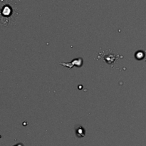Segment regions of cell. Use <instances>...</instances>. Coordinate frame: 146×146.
I'll use <instances>...</instances> for the list:
<instances>
[{
	"mask_svg": "<svg viewBox=\"0 0 146 146\" xmlns=\"http://www.w3.org/2000/svg\"><path fill=\"white\" fill-rule=\"evenodd\" d=\"M76 134L78 137H84L85 135V131L81 127H80L76 131Z\"/></svg>",
	"mask_w": 146,
	"mask_h": 146,
	"instance_id": "cell-4",
	"label": "cell"
},
{
	"mask_svg": "<svg viewBox=\"0 0 146 146\" xmlns=\"http://www.w3.org/2000/svg\"><path fill=\"white\" fill-rule=\"evenodd\" d=\"M60 64L66 67H68V68H71L74 66H81L83 64V60L82 58H77V59H74V61H71V63L69 64H66V63H60Z\"/></svg>",
	"mask_w": 146,
	"mask_h": 146,
	"instance_id": "cell-2",
	"label": "cell"
},
{
	"mask_svg": "<svg viewBox=\"0 0 146 146\" xmlns=\"http://www.w3.org/2000/svg\"><path fill=\"white\" fill-rule=\"evenodd\" d=\"M145 56V53L143 51H138V52L135 54V58L138 60H142L143 59L144 57Z\"/></svg>",
	"mask_w": 146,
	"mask_h": 146,
	"instance_id": "cell-3",
	"label": "cell"
},
{
	"mask_svg": "<svg viewBox=\"0 0 146 146\" xmlns=\"http://www.w3.org/2000/svg\"><path fill=\"white\" fill-rule=\"evenodd\" d=\"M145 61H146V59H145Z\"/></svg>",
	"mask_w": 146,
	"mask_h": 146,
	"instance_id": "cell-6",
	"label": "cell"
},
{
	"mask_svg": "<svg viewBox=\"0 0 146 146\" xmlns=\"http://www.w3.org/2000/svg\"><path fill=\"white\" fill-rule=\"evenodd\" d=\"M14 10L12 6L5 3L0 8V22L3 25L7 26L14 20Z\"/></svg>",
	"mask_w": 146,
	"mask_h": 146,
	"instance_id": "cell-1",
	"label": "cell"
},
{
	"mask_svg": "<svg viewBox=\"0 0 146 146\" xmlns=\"http://www.w3.org/2000/svg\"><path fill=\"white\" fill-rule=\"evenodd\" d=\"M14 146H24V145H23V144H21V143H18V144H17V145H15Z\"/></svg>",
	"mask_w": 146,
	"mask_h": 146,
	"instance_id": "cell-5",
	"label": "cell"
}]
</instances>
